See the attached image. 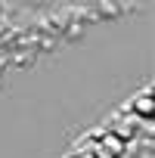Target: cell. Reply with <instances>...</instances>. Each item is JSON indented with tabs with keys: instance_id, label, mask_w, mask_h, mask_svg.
<instances>
[{
	"instance_id": "1",
	"label": "cell",
	"mask_w": 155,
	"mask_h": 158,
	"mask_svg": "<svg viewBox=\"0 0 155 158\" xmlns=\"http://www.w3.org/2000/svg\"><path fill=\"white\" fill-rule=\"evenodd\" d=\"M109 130H112L118 139H124V143H127V139H136V133H140V121H136V118L127 112V115H121V118H118V121H115Z\"/></svg>"
},
{
	"instance_id": "3",
	"label": "cell",
	"mask_w": 155,
	"mask_h": 158,
	"mask_svg": "<svg viewBox=\"0 0 155 158\" xmlns=\"http://www.w3.org/2000/svg\"><path fill=\"white\" fill-rule=\"evenodd\" d=\"M96 139L103 143V149H106L112 158H121V155H124V149H127V143H124V139H118L112 130H103V133H96Z\"/></svg>"
},
{
	"instance_id": "2",
	"label": "cell",
	"mask_w": 155,
	"mask_h": 158,
	"mask_svg": "<svg viewBox=\"0 0 155 158\" xmlns=\"http://www.w3.org/2000/svg\"><path fill=\"white\" fill-rule=\"evenodd\" d=\"M152 109H155V106H152V93H149V90H143V93H140V96L130 102V109H127V112H130L133 118L152 121Z\"/></svg>"
},
{
	"instance_id": "4",
	"label": "cell",
	"mask_w": 155,
	"mask_h": 158,
	"mask_svg": "<svg viewBox=\"0 0 155 158\" xmlns=\"http://www.w3.org/2000/svg\"><path fill=\"white\" fill-rule=\"evenodd\" d=\"M74 158H93V152H90V146H87V149H81V152H74Z\"/></svg>"
}]
</instances>
